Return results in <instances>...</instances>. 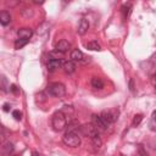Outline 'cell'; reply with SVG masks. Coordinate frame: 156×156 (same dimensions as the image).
<instances>
[{"label":"cell","mask_w":156,"mask_h":156,"mask_svg":"<svg viewBox=\"0 0 156 156\" xmlns=\"http://www.w3.org/2000/svg\"><path fill=\"white\" fill-rule=\"evenodd\" d=\"M28 43V39H17L16 41H15V49H21V48H23L26 44Z\"/></svg>","instance_id":"obj_19"},{"label":"cell","mask_w":156,"mask_h":156,"mask_svg":"<svg viewBox=\"0 0 156 156\" xmlns=\"http://www.w3.org/2000/svg\"><path fill=\"white\" fill-rule=\"evenodd\" d=\"M10 90H11V91H12L13 94H18V93H20V90H18V88H17V87H16L15 84H12V85H11V88H10Z\"/></svg>","instance_id":"obj_24"},{"label":"cell","mask_w":156,"mask_h":156,"mask_svg":"<svg viewBox=\"0 0 156 156\" xmlns=\"http://www.w3.org/2000/svg\"><path fill=\"white\" fill-rule=\"evenodd\" d=\"M87 49H89V50H94V51H99V50H101V46H100V44L98 43V41H89L88 44H87Z\"/></svg>","instance_id":"obj_16"},{"label":"cell","mask_w":156,"mask_h":156,"mask_svg":"<svg viewBox=\"0 0 156 156\" xmlns=\"http://www.w3.org/2000/svg\"><path fill=\"white\" fill-rule=\"evenodd\" d=\"M150 61H151L152 63H156V52H154V54L151 55V57H150Z\"/></svg>","instance_id":"obj_26"},{"label":"cell","mask_w":156,"mask_h":156,"mask_svg":"<svg viewBox=\"0 0 156 156\" xmlns=\"http://www.w3.org/2000/svg\"><path fill=\"white\" fill-rule=\"evenodd\" d=\"M69 49H71V44H69L67 40H65V39L60 40V41L55 45V50H56L57 52H61V54L67 52Z\"/></svg>","instance_id":"obj_8"},{"label":"cell","mask_w":156,"mask_h":156,"mask_svg":"<svg viewBox=\"0 0 156 156\" xmlns=\"http://www.w3.org/2000/svg\"><path fill=\"white\" fill-rule=\"evenodd\" d=\"M32 34H33V32H32L30 28H21V29L17 30V35H18L20 39H28L29 40Z\"/></svg>","instance_id":"obj_12"},{"label":"cell","mask_w":156,"mask_h":156,"mask_svg":"<svg viewBox=\"0 0 156 156\" xmlns=\"http://www.w3.org/2000/svg\"><path fill=\"white\" fill-rule=\"evenodd\" d=\"M91 124H93L99 132H104V130H106L107 127H108V126L104 122V119L101 118L100 115H93V116H91Z\"/></svg>","instance_id":"obj_6"},{"label":"cell","mask_w":156,"mask_h":156,"mask_svg":"<svg viewBox=\"0 0 156 156\" xmlns=\"http://www.w3.org/2000/svg\"><path fill=\"white\" fill-rule=\"evenodd\" d=\"M2 108H4L5 112H9V111H10V105H9V104H4V107H2Z\"/></svg>","instance_id":"obj_27"},{"label":"cell","mask_w":156,"mask_h":156,"mask_svg":"<svg viewBox=\"0 0 156 156\" xmlns=\"http://www.w3.org/2000/svg\"><path fill=\"white\" fill-rule=\"evenodd\" d=\"M91 143H93V146L95 147V149H100L101 147V139L99 138V136H96V138H93L91 139Z\"/></svg>","instance_id":"obj_21"},{"label":"cell","mask_w":156,"mask_h":156,"mask_svg":"<svg viewBox=\"0 0 156 156\" xmlns=\"http://www.w3.org/2000/svg\"><path fill=\"white\" fill-rule=\"evenodd\" d=\"M88 29H89V22H88V20L82 18L79 21V24H78V33L80 35H84L88 32Z\"/></svg>","instance_id":"obj_11"},{"label":"cell","mask_w":156,"mask_h":156,"mask_svg":"<svg viewBox=\"0 0 156 156\" xmlns=\"http://www.w3.org/2000/svg\"><path fill=\"white\" fill-rule=\"evenodd\" d=\"M46 93H48V95L54 96V98H62L66 94V88L62 83L55 82V83H51L48 85Z\"/></svg>","instance_id":"obj_3"},{"label":"cell","mask_w":156,"mask_h":156,"mask_svg":"<svg viewBox=\"0 0 156 156\" xmlns=\"http://www.w3.org/2000/svg\"><path fill=\"white\" fill-rule=\"evenodd\" d=\"M71 60H72L73 62H80V63H87V62H89V57L87 58V57L84 56V54H83L80 50H78V49H74V50L71 51Z\"/></svg>","instance_id":"obj_7"},{"label":"cell","mask_w":156,"mask_h":156,"mask_svg":"<svg viewBox=\"0 0 156 156\" xmlns=\"http://www.w3.org/2000/svg\"><path fill=\"white\" fill-rule=\"evenodd\" d=\"M133 83H134V82H133V79H130V82H129V89H130L132 91H133V89H134V85H133Z\"/></svg>","instance_id":"obj_28"},{"label":"cell","mask_w":156,"mask_h":156,"mask_svg":"<svg viewBox=\"0 0 156 156\" xmlns=\"http://www.w3.org/2000/svg\"><path fill=\"white\" fill-rule=\"evenodd\" d=\"M12 116H13V118H15L16 121H21V119H22V112H20L18 110H15V111L12 112Z\"/></svg>","instance_id":"obj_23"},{"label":"cell","mask_w":156,"mask_h":156,"mask_svg":"<svg viewBox=\"0 0 156 156\" xmlns=\"http://www.w3.org/2000/svg\"><path fill=\"white\" fill-rule=\"evenodd\" d=\"M60 66H61L60 58H50L49 62H48V65H46L49 72H55Z\"/></svg>","instance_id":"obj_10"},{"label":"cell","mask_w":156,"mask_h":156,"mask_svg":"<svg viewBox=\"0 0 156 156\" xmlns=\"http://www.w3.org/2000/svg\"><path fill=\"white\" fill-rule=\"evenodd\" d=\"M101 118L104 119V122L110 126L111 123L116 122L117 118H118V110H105L101 112Z\"/></svg>","instance_id":"obj_4"},{"label":"cell","mask_w":156,"mask_h":156,"mask_svg":"<svg viewBox=\"0 0 156 156\" xmlns=\"http://www.w3.org/2000/svg\"><path fill=\"white\" fill-rule=\"evenodd\" d=\"M32 156H40V155H39L38 152H35V151H34V152H32Z\"/></svg>","instance_id":"obj_29"},{"label":"cell","mask_w":156,"mask_h":156,"mask_svg":"<svg viewBox=\"0 0 156 156\" xmlns=\"http://www.w3.org/2000/svg\"><path fill=\"white\" fill-rule=\"evenodd\" d=\"M62 141L65 145L71 146V147H76L80 144V136L78 135V133H76L74 130L69 129L65 133V135L62 136Z\"/></svg>","instance_id":"obj_2"},{"label":"cell","mask_w":156,"mask_h":156,"mask_svg":"<svg viewBox=\"0 0 156 156\" xmlns=\"http://www.w3.org/2000/svg\"><path fill=\"white\" fill-rule=\"evenodd\" d=\"M51 126L55 132H61L67 126V117L62 111H56L51 118Z\"/></svg>","instance_id":"obj_1"},{"label":"cell","mask_w":156,"mask_h":156,"mask_svg":"<svg viewBox=\"0 0 156 156\" xmlns=\"http://www.w3.org/2000/svg\"><path fill=\"white\" fill-rule=\"evenodd\" d=\"M11 22V15L7 11H1L0 12V23L2 26H7Z\"/></svg>","instance_id":"obj_14"},{"label":"cell","mask_w":156,"mask_h":156,"mask_svg":"<svg viewBox=\"0 0 156 156\" xmlns=\"http://www.w3.org/2000/svg\"><path fill=\"white\" fill-rule=\"evenodd\" d=\"M62 68H63V71H65L66 73L71 74V73H73V72L76 71V63H74L72 60H69V61H65L63 65H62Z\"/></svg>","instance_id":"obj_13"},{"label":"cell","mask_w":156,"mask_h":156,"mask_svg":"<svg viewBox=\"0 0 156 156\" xmlns=\"http://www.w3.org/2000/svg\"><path fill=\"white\" fill-rule=\"evenodd\" d=\"M141 119H143V115H135L134 116V118H133V126L134 127H136V126H139L140 124V122H141Z\"/></svg>","instance_id":"obj_22"},{"label":"cell","mask_w":156,"mask_h":156,"mask_svg":"<svg viewBox=\"0 0 156 156\" xmlns=\"http://www.w3.org/2000/svg\"><path fill=\"white\" fill-rule=\"evenodd\" d=\"M91 85H93V88H95V89H102V88H104V82H102V79L99 78V77H93V78H91Z\"/></svg>","instance_id":"obj_15"},{"label":"cell","mask_w":156,"mask_h":156,"mask_svg":"<svg viewBox=\"0 0 156 156\" xmlns=\"http://www.w3.org/2000/svg\"><path fill=\"white\" fill-rule=\"evenodd\" d=\"M13 150H15V146H13V144L10 143V141L4 143L2 146H1V154H2L4 156H10V155L13 152Z\"/></svg>","instance_id":"obj_9"},{"label":"cell","mask_w":156,"mask_h":156,"mask_svg":"<svg viewBox=\"0 0 156 156\" xmlns=\"http://www.w3.org/2000/svg\"><path fill=\"white\" fill-rule=\"evenodd\" d=\"M121 10H122V13H123V17L124 18H127L129 15H130V10H132V5L130 4H126V5H123L122 7H121Z\"/></svg>","instance_id":"obj_18"},{"label":"cell","mask_w":156,"mask_h":156,"mask_svg":"<svg viewBox=\"0 0 156 156\" xmlns=\"http://www.w3.org/2000/svg\"><path fill=\"white\" fill-rule=\"evenodd\" d=\"M151 82H152V85H154V88H155V90H156V73L151 77Z\"/></svg>","instance_id":"obj_25"},{"label":"cell","mask_w":156,"mask_h":156,"mask_svg":"<svg viewBox=\"0 0 156 156\" xmlns=\"http://www.w3.org/2000/svg\"><path fill=\"white\" fill-rule=\"evenodd\" d=\"M7 88H10V87L7 85V80H6L5 76H1V90H2L4 93H6V91L9 90Z\"/></svg>","instance_id":"obj_20"},{"label":"cell","mask_w":156,"mask_h":156,"mask_svg":"<svg viewBox=\"0 0 156 156\" xmlns=\"http://www.w3.org/2000/svg\"><path fill=\"white\" fill-rule=\"evenodd\" d=\"M149 128L152 132H156V111H154L150 121H149Z\"/></svg>","instance_id":"obj_17"},{"label":"cell","mask_w":156,"mask_h":156,"mask_svg":"<svg viewBox=\"0 0 156 156\" xmlns=\"http://www.w3.org/2000/svg\"><path fill=\"white\" fill-rule=\"evenodd\" d=\"M80 130H82V133H83L84 135L89 136L90 139L99 136V130H98V129H96V128H95V127H94L91 123L82 126V127H80Z\"/></svg>","instance_id":"obj_5"}]
</instances>
